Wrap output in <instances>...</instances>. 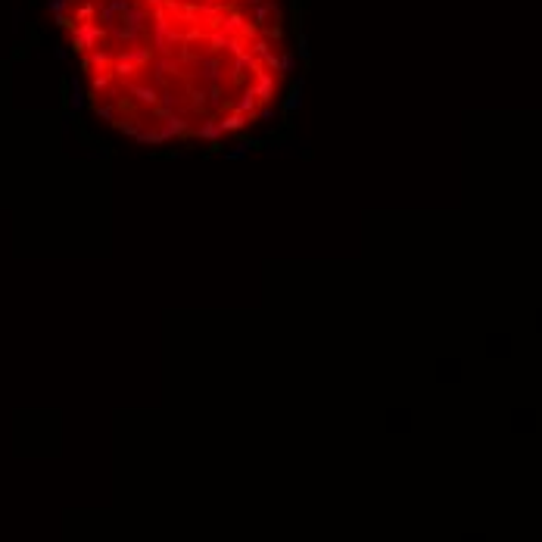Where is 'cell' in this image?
<instances>
[{
  "label": "cell",
  "mask_w": 542,
  "mask_h": 542,
  "mask_svg": "<svg viewBox=\"0 0 542 542\" xmlns=\"http://www.w3.org/2000/svg\"><path fill=\"white\" fill-rule=\"evenodd\" d=\"M47 7H50L56 16H62V10H66V0H47Z\"/></svg>",
  "instance_id": "cell-2"
},
{
  "label": "cell",
  "mask_w": 542,
  "mask_h": 542,
  "mask_svg": "<svg viewBox=\"0 0 542 542\" xmlns=\"http://www.w3.org/2000/svg\"><path fill=\"white\" fill-rule=\"evenodd\" d=\"M85 106V94H81V81L72 78V109H81Z\"/></svg>",
  "instance_id": "cell-1"
}]
</instances>
